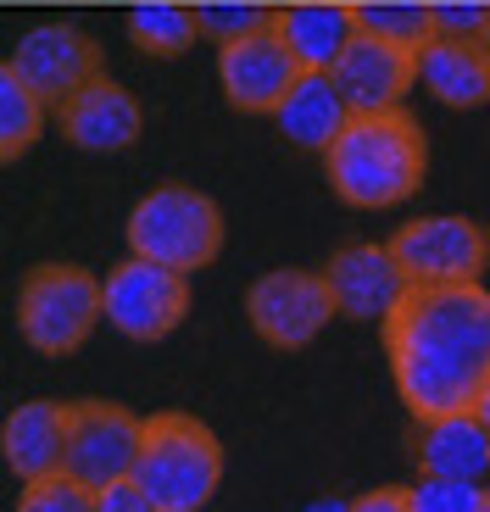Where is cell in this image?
<instances>
[{"label": "cell", "mask_w": 490, "mask_h": 512, "mask_svg": "<svg viewBox=\"0 0 490 512\" xmlns=\"http://www.w3.org/2000/svg\"><path fill=\"white\" fill-rule=\"evenodd\" d=\"M385 357L413 423L468 412L490 379V290L485 284L413 290L385 318Z\"/></svg>", "instance_id": "cell-1"}, {"label": "cell", "mask_w": 490, "mask_h": 512, "mask_svg": "<svg viewBox=\"0 0 490 512\" xmlns=\"http://www.w3.org/2000/svg\"><path fill=\"white\" fill-rule=\"evenodd\" d=\"M329 190L357 212H385V206L413 201L429 173V145L418 117L396 112H351V123L323 151Z\"/></svg>", "instance_id": "cell-2"}, {"label": "cell", "mask_w": 490, "mask_h": 512, "mask_svg": "<svg viewBox=\"0 0 490 512\" xmlns=\"http://www.w3.org/2000/svg\"><path fill=\"white\" fill-rule=\"evenodd\" d=\"M134 485L162 512H201L223 485V446L190 412H151L140 423Z\"/></svg>", "instance_id": "cell-3"}, {"label": "cell", "mask_w": 490, "mask_h": 512, "mask_svg": "<svg viewBox=\"0 0 490 512\" xmlns=\"http://www.w3.org/2000/svg\"><path fill=\"white\" fill-rule=\"evenodd\" d=\"M123 234H129V256H145V262H162V268L179 273H201L223 251V206L190 184H156L134 201Z\"/></svg>", "instance_id": "cell-4"}, {"label": "cell", "mask_w": 490, "mask_h": 512, "mask_svg": "<svg viewBox=\"0 0 490 512\" xmlns=\"http://www.w3.org/2000/svg\"><path fill=\"white\" fill-rule=\"evenodd\" d=\"M106 323L101 279L78 262H39L17 284V334L39 357H73Z\"/></svg>", "instance_id": "cell-5"}, {"label": "cell", "mask_w": 490, "mask_h": 512, "mask_svg": "<svg viewBox=\"0 0 490 512\" xmlns=\"http://www.w3.org/2000/svg\"><path fill=\"white\" fill-rule=\"evenodd\" d=\"M101 301H106V323L123 340L156 346L190 318V273L145 262V256H123L101 279Z\"/></svg>", "instance_id": "cell-6"}, {"label": "cell", "mask_w": 490, "mask_h": 512, "mask_svg": "<svg viewBox=\"0 0 490 512\" xmlns=\"http://www.w3.org/2000/svg\"><path fill=\"white\" fill-rule=\"evenodd\" d=\"M401 273L413 279V290H440V284H479L490 268V234L485 223L463 218V212H429L390 234Z\"/></svg>", "instance_id": "cell-7"}, {"label": "cell", "mask_w": 490, "mask_h": 512, "mask_svg": "<svg viewBox=\"0 0 490 512\" xmlns=\"http://www.w3.org/2000/svg\"><path fill=\"white\" fill-rule=\"evenodd\" d=\"M335 318L323 268H268L245 290V323L273 351H307Z\"/></svg>", "instance_id": "cell-8"}, {"label": "cell", "mask_w": 490, "mask_h": 512, "mask_svg": "<svg viewBox=\"0 0 490 512\" xmlns=\"http://www.w3.org/2000/svg\"><path fill=\"white\" fill-rule=\"evenodd\" d=\"M140 423L117 401H73L67 407V457L62 474H73L84 490H106L117 479H134L140 457Z\"/></svg>", "instance_id": "cell-9"}, {"label": "cell", "mask_w": 490, "mask_h": 512, "mask_svg": "<svg viewBox=\"0 0 490 512\" xmlns=\"http://www.w3.org/2000/svg\"><path fill=\"white\" fill-rule=\"evenodd\" d=\"M6 62L23 73V84L45 106H51V112L73 101L90 78L106 73L101 45H95L84 28H73V23H39V28H28V34L12 45V56H6Z\"/></svg>", "instance_id": "cell-10"}, {"label": "cell", "mask_w": 490, "mask_h": 512, "mask_svg": "<svg viewBox=\"0 0 490 512\" xmlns=\"http://www.w3.org/2000/svg\"><path fill=\"white\" fill-rule=\"evenodd\" d=\"M296 78L301 67L279 28H257V34L234 39V45H218V84L234 112L273 117L284 106V95L296 90Z\"/></svg>", "instance_id": "cell-11"}, {"label": "cell", "mask_w": 490, "mask_h": 512, "mask_svg": "<svg viewBox=\"0 0 490 512\" xmlns=\"http://www.w3.org/2000/svg\"><path fill=\"white\" fill-rule=\"evenodd\" d=\"M323 279H329V295H335V312L340 318H357V323H385L413 295V279L401 273L396 251L374 245V240L340 245L323 262Z\"/></svg>", "instance_id": "cell-12"}, {"label": "cell", "mask_w": 490, "mask_h": 512, "mask_svg": "<svg viewBox=\"0 0 490 512\" xmlns=\"http://www.w3.org/2000/svg\"><path fill=\"white\" fill-rule=\"evenodd\" d=\"M329 78H335L340 101L351 112H396L407 101V90L418 84V51H401L390 39H374L357 28V39L340 51Z\"/></svg>", "instance_id": "cell-13"}, {"label": "cell", "mask_w": 490, "mask_h": 512, "mask_svg": "<svg viewBox=\"0 0 490 512\" xmlns=\"http://www.w3.org/2000/svg\"><path fill=\"white\" fill-rule=\"evenodd\" d=\"M56 123H62L67 145H78V151L117 156L145 134V106L134 101V90H123L112 73H101L67 106H56Z\"/></svg>", "instance_id": "cell-14"}, {"label": "cell", "mask_w": 490, "mask_h": 512, "mask_svg": "<svg viewBox=\"0 0 490 512\" xmlns=\"http://www.w3.org/2000/svg\"><path fill=\"white\" fill-rule=\"evenodd\" d=\"M67 407L73 401H56V396H39L23 401V407L6 412L0 423V457L17 479H51L62 474V457H67Z\"/></svg>", "instance_id": "cell-15"}, {"label": "cell", "mask_w": 490, "mask_h": 512, "mask_svg": "<svg viewBox=\"0 0 490 512\" xmlns=\"http://www.w3.org/2000/svg\"><path fill=\"white\" fill-rule=\"evenodd\" d=\"M413 457H418V474L429 479H479L490 474V429L468 412H446V418H418L413 429Z\"/></svg>", "instance_id": "cell-16"}, {"label": "cell", "mask_w": 490, "mask_h": 512, "mask_svg": "<svg viewBox=\"0 0 490 512\" xmlns=\"http://www.w3.org/2000/svg\"><path fill=\"white\" fill-rule=\"evenodd\" d=\"M273 28L284 34V45H290L301 73H329L340 62V51L357 39V6H340V0H296V6H279Z\"/></svg>", "instance_id": "cell-17"}, {"label": "cell", "mask_w": 490, "mask_h": 512, "mask_svg": "<svg viewBox=\"0 0 490 512\" xmlns=\"http://www.w3.org/2000/svg\"><path fill=\"white\" fill-rule=\"evenodd\" d=\"M418 78L452 112L485 106L490 101V45L485 39H429L418 51Z\"/></svg>", "instance_id": "cell-18"}, {"label": "cell", "mask_w": 490, "mask_h": 512, "mask_svg": "<svg viewBox=\"0 0 490 512\" xmlns=\"http://www.w3.org/2000/svg\"><path fill=\"white\" fill-rule=\"evenodd\" d=\"M273 123H279V134L290 145H301V151H329L335 145V134L351 123V106L340 101L335 78L329 73H301L296 90L284 95V106L273 112Z\"/></svg>", "instance_id": "cell-19"}, {"label": "cell", "mask_w": 490, "mask_h": 512, "mask_svg": "<svg viewBox=\"0 0 490 512\" xmlns=\"http://www.w3.org/2000/svg\"><path fill=\"white\" fill-rule=\"evenodd\" d=\"M129 39L145 56L173 62V56H184L195 39H201L195 6H184V0H140V6L129 12Z\"/></svg>", "instance_id": "cell-20"}, {"label": "cell", "mask_w": 490, "mask_h": 512, "mask_svg": "<svg viewBox=\"0 0 490 512\" xmlns=\"http://www.w3.org/2000/svg\"><path fill=\"white\" fill-rule=\"evenodd\" d=\"M45 117H51V106L28 90L12 62H0V162H17L23 151H34V140L45 134Z\"/></svg>", "instance_id": "cell-21"}, {"label": "cell", "mask_w": 490, "mask_h": 512, "mask_svg": "<svg viewBox=\"0 0 490 512\" xmlns=\"http://www.w3.org/2000/svg\"><path fill=\"white\" fill-rule=\"evenodd\" d=\"M357 28L374 39H390L401 51H424L435 39V17L429 0H379V6H357Z\"/></svg>", "instance_id": "cell-22"}, {"label": "cell", "mask_w": 490, "mask_h": 512, "mask_svg": "<svg viewBox=\"0 0 490 512\" xmlns=\"http://www.w3.org/2000/svg\"><path fill=\"white\" fill-rule=\"evenodd\" d=\"M273 17H279V6H268V0H201L195 6L201 39H212V45H234L257 28H273Z\"/></svg>", "instance_id": "cell-23"}, {"label": "cell", "mask_w": 490, "mask_h": 512, "mask_svg": "<svg viewBox=\"0 0 490 512\" xmlns=\"http://www.w3.org/2000/svg\"><path fill=\"white\" fill-rule=\"evenodd\" d=\"M17 512H95V490H84L73 474H51V479H28Z\"/></svg>", "instance_id": "cell-24"}, {"label": "cell", "mask_w": 490, "mask_h": 512, "mask_svg": "<svg viewBox=\"0 0 490 512\" xmlns=\"http://www.w3.org/2000/svg\"><path fill=\"white\" fill-rule=\"evenodd\" d=\"M407 501H413V512H479V501H485V485L418 474V485H407Z\"/></svg>", "instance_id": "cell-25"}, {"label": "cell", "mask_w": 490, "mask_h": 512, "mask_svg": "<svg viewBox=\"0 0 490 512\" xmlns=\"http://www.w3.org/2000/svg\"><path fill=\"white\" fill-rule=\"evenodd\" d=\"M435 39H485L490 28V0H429Z\"/></svg>", "instance_id": "cell-26"}, {"label": "cell", "mask_w": 490, "mask_h": 512, "mask_svg": "<svg viewBox=\"0 0 490 512\" xmlns=\"http://www.w3.org/2000/svg\"><path fill=\"white\" fill-rule=\"evenodd\" d=\"M95 512H162V507H156L134 479H117V485L95 490Z\"/></svg>", "instance_id": "cell-27"}, {"label": "cell", "mask_w": 490, "mask_h": 512, "mask_svg": "<svg viewBox=\"0 0 490 512\" xmlns=\"http://www.w3.org/2000/svg\"><path fill=\"white\" fill-rule=\"evenodd\" d=\"M351 512H413V501H407V485H379V490H362L351 501Z\"/></svg>", "instance_id": "cell-28"}, {"label": "cell", "mask_w": 490, "mask_h": 512, "mask_svg": "<svg viewBox=\"0 0 490 512\" xmlns=\"http://www.w3.org/2000/svg\"><path fill=\"white\" fill-rule=\"evenodd\" d=\"M301 512H351V501H335V496H318V501H307Z\"/></svg>", "instance_id": "cell-29"}, {"label": "cell", "mask_w": 490, "mask_h": 512, "mask_svg": "<svg viewBox=\"0 0 490 512\" xmlns=\"http://www.w3.org/2000/svg\"><path fill=\"white\" fill-rule=\"evenodd\" d=\"M474 418H479V423H485V429H490V379H485V390H479V396H474Z\"/></svg>", "instance_id": "cell-30"}, {"label": "cell", "mask_w": 490, "mask_h": 512, "mask_svg": "<svg viewBox=\"0 0 490 512\" xmlns=\"http://www.w3.org/2000/svg\"><path fill=\"white\" fill-rule=\"evenodd\" d=\"M479 512H490V485H485V501H479Z\"/></svg>", "instance_id": "cell-31"}, {"label": "cell", "mask_w": 490, "mask_h": 512, "mask_svg": "<svg viewBox=\"0 0 490 512\" xmlns=\"http://www.w3.org/2000/svg\"><path fill=\"white\" fill-rule=\"evenodd\" d=\"M485 45H490V28H485Z\"/></svg>", "instance_id": "cell-32"}, {"label": "cell", "mask_w": 490, "mask_h": 512, "mask_svg": "<svg viewBox=\"0 0 490 512\" xmlns=\"http://www.w3.org/2000/svg\"><path fill=\"white\" fill-rule=\"evenodd\" d=\"M201 512H207V507H201Z\"/></svg>", "instance_id": "cell-33"}]
</instances>
